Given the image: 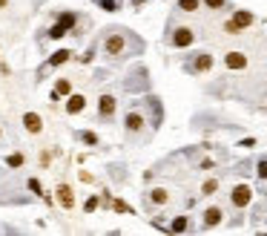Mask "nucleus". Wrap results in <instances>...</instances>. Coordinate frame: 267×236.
Segmentation results:
<instances>
[{
  "label": "nucleus",
  "instance_id": "1",
  "mask_svg": "<svg viewBox=\"0 0 267 236\" xmlns=\"http://www.w3.org/2000/svg\"><path fill=\"white\" fill-rule=\"evenodd\" d=\"M253 23H256L253 12H247V9H236V12H233V17L224 23V32H227V35H241L244 29H250Z\"/></svg>",
  "mask_w": 267,
  "mask_h": 236
},
{
  "label": "nucleus",
  "instance_id": "2",
  "mask_svg": "<svg viewBox=\"0 0 267 236\" xmlns=\"http://www.w3.org/2000/svg\"><path fill=\"white\" fill-rule=\"evenodd\" d=\"M213 64H216V61H213L210 52H193L187 58V64H184V69H187L190 75H204V72L213 69Z\"/></svg>",
  "mask_w": 267,
  "mask_h": 236
},
{
  "label": "nucleus",
  "instance_id": "3",
  "mask_svg": "<svg viewBox=\"0 0 267 236\" xmlns=\"http://www.w3.org/2000/svg\"><path fill=\"white\" fill-rule=\"evenodd\" d=\"M104 52L109 58H124V52H127V35H124V29L109 32L107 41H104Z\"/></svg>",
  "mask_w": 267,
  "mask_h": 236
},
{
  "label": "nucleus",
  "instance_id": "4",
  "mask_svg": "<svg viewBox=\"0 0 267 236\" xmlns=\"http://www.w3.org/2000/svg\"><path fill=\"white\" fill-rule=\"evenodd\" d=\"M167 41H170V46H175V49H187V46L195 44V32L190 29V26H175Z\"/></svg>",
  "mask_w": 267,
  "mask_h": 236
},
{
  "label": "nucleus",
  "instance_id": "5",
  "mask_svg": "<svg viewBox=\"0 0 267 236\" xmlns=\"http://www.w3.org/2000/svg\"><path fill=\"white\" fill-rule=\"evenodd\" d=\"M250 202H253V187L250 185H236L230 190V205L236 207V210H244Z\"/></svg>",
  "mask_w": 267,
  "mask_h": 236
},
{
  "label": "nucleus",
  "instance_id": "6",
  "mask_svg": "<svg viewBox=\"0 0 267 236\" xmlns=\"http://www.w3.org/2000/svg\"><path fill=\"white\" fill-rule=\"evenodd\" d=\"M144 124H147L144 112L135 110V107H132V110L124 115V130H127V135H138L141 130H144Z\"/></svg>",
  "mask_w": 267,
  "mask_h": 236
},
{
  "label": "nucleus",
  "instance_id": "7",
  "mask_svg": "<svg viewBox=\"0 0 267 236\" xmlns=\"http://www.w3.org/2000/svg\"><path fill=\"white\" fill-rule=\"evenodd\" d=\"M115 112H118L115 95H101V98H98V118H101V121H109V118H115Z\"/></svg>",
  "mask_w": 267,
  "mask_h": 236
},
{
  "label": "nucleus",
  "instance_id": "8",
  "mask_svg": "<svg viewBox=\"0 0 267 236\" xmlns=\"http://www.w3.org/2000/svg\"><path fill=\"white\" fill-rule=\"evenodd\" d=\"M221 222H224V210H221V207H216V205H213V207H207V210L201 213V228H204V230L218 228Z\"/></svg>",
  "mask_w": 267,
  "mask_h": 236
},
{
  "label": "nucleus",
  "instance_id": "9",
  "mask_svg": "<svg viewBox=\"0 0 267 236\" xmlns=\"http://www.w3.org/2000/svg\"><path fill=\"white\" fill-rule=\"evenodd\" d=\"M224 67L233 69V72H241V69H247V55L244 52H227L224 55Z\"/></svg>",
  "mask_w": 267,
  "mask_h": 236
},
{
  "label": "nucleus",
  "instance_id": "10",
  "mask_svg": "<svg viewBox=\"0 0 267 236\" xmlns=\"http://www.w3.org/2000/svg\"><path fill=\"white\" fill-rule=\"evenodd\" d=\"M147 202H150L152 207L167 205V202H170V190H167V187H152V190L147 193Z\"/></svg>",
  "mask_w": 267,
  "mask_h": 236
},
{
  "label": "nucleus",
  "instance_id": "11",
  "mask_svg": "<svg viewBox=\"0 0 267 236\" xmlns=\"http://www.w3.org/2000/svg\"><path fill=\"white\" fill-rule=\"evenodd\" d=\"M23 127H26L32 135H37L44 130V118L37 115V112H26V115H23Z\"/></svg>",
  "mask_w": 267,
  "mask_h": 236
},
{
  "label": "nucleus",
  "instance_id": "12",
  "mask_svg": "<svg viewBox=\"0 0 267 236\" xmlns=\"http://www.w3.org/2000/svg\"><path fill=\"white\" fill-rule=\"evenodd\" d=\"M84 107H87L84 95H66V115H78V112H84Z\"/></svg>",
  "mask_w": 267,
  "mask_h": 236
},
{
  "label": "nucleus",
  "instance_id": "13",
  "mask_svg": "<svg viewBox=\"0 0 267 236\" xmlns=\"http://www.w3.org/2000/svg\"><path fill=\"white\" fill-rule=\"evenodd\" d=\"M55 17H58V23H64L72 35H80V32H78V15H75V12H58Z\"/></svg>",
  "mask_w": 267,
  "mask_h": 236
},
{
  "label": "nucleus",
  "instance_id": "14",
  "mask_svg": "<svg viewBox=\"0 0 267 236\" xmlns=\"http://www.w3.org/2000/svg\"><path fill=\"white\" fill-rule=\"evenodd\" d=\"M58 202L64 207H75V196H72V187H69V185H60L58 187Z\"/></svg>",
  "mask_w": 267,
  "mask_h": 236
},
{
  "label": "nucleus",
  "instance_id": "15",
  "mask_svg": "<svg viewBox=\"0 0 267 236\" xmlns=\"http://www.w3.org/2000/svg\"><path fill=\"white\" fill-rule=\"evenodd\" d=\"M184 230H190V216H175L170 222V233H184Z\"/></svg>",
  "mask_w": 267,
  "mask_h": 236
},
{
  "label": "nucleus",
  "instance_id": "16",
  "mask_svg": "<svg viewBox=\"0 0 267 236\" xmlns=\"http://www.w3.org/2000/svg\"><path fill=\"white\" fill-rule=\"evenodd\" d=\"M66 61H72V52H69V49H58L49 58V67H60V64H66Z\"/></svg>",
  "mask_w": 267,
  "mask_h": 236
},
{
  "label": "nucleus",
  "instance_id": "17",
  "mask_svg": "<svg viewBox=\"0 0 267 236\" xmlns=\"http://www.w3.org/2000/svg\"><path fill=\"white\" fill-rule=\"evenodd\" d=\"M55 92H58L60 98L72 95V81H69V78H58V81H55Z\"/></svg>",
  "mask_w": 267,
  "mask_h": 236
},
{
  "label": "nucleus",
  "instance_id": "18",
  "mask_svg": "<svg viewBox=\"0 0 267 236\" xmlns=\"http://www.w3.org/2000/svg\"><path fill=\"white\" fill-rule=\"evenodd\" d=\"M23 164H26V155H23V153H12V155H6V167L17 170V167H23Z\"/></svg>",
  "mask_w": 267,
  "mask_h": 236
},
{
  "label": "nucleus",
  "instance_id": "19",
  "mask_svg": "<svg viewBox=\"0 0 267 236\" xmlns=\"http://www.w3.org/2000/svg\"><path fill=\"white\" fill-rule=\"evenodd\" d=\"M95 6H101L104 12H118L121 9V0H92Z\"/></svg>",
  "mask_w": 267,
  "mask_h": 236
},
{
  "label": "nucleus",
  "instance_id": "20",
  "mask_svg": "<svg viewBox=\"0 0 267 236\" xmlns=\"http://www.w3.org/2000/svg\"><path fill=\"white\" fill-rule=\"evenodd\" d=\"M178 9L181 12H198V9H201V0H178Z\"/></svg>",
  "mask_w": 267,
  "mask_h": 236
},
{
  "label": "nucleus",
  "instance_id": "21",
  "mask_svg": "<svg viewBox=\"0 0 267 236\" xmlns=\"http://www.w3.org/2000/svg\"><path fill=\"white\" fill-rule=\"evenodd\" d=\"M216 190H218V179H207L201 185V196H213Z\"/></svg>",
  "mask_w": 267,
  "mask_h": 236
},
{
  "label": "nucleus",
  "instance_id": "22",
  "mask_svg": "<svg viewBox=\"0 0 267 236\" xmlns=\"http://www.w3.org/2000/svg\"><path fill=\"white\" fill-rule=\"evenodd\" d=\"M256 179H259V182H267V159H259V162H256Z\"/></svg>",
  "mask_w": 267,
  "mask_h": 236
},
{
  "label": "nucleus",
  "instance_id": "23",
  "mask_svg": "<svg viewBox=\"0 0 267 236\" xmlns=\"http://www.w3.org/2000/svg\"><path fill=\"white\" fill-rule=\"evenodd\" d=\"M66 32H69V29H66L64 23H55V26L49 29V37H52V41H60V37H64Z\"/></svg>",
  "mask_w": 267,
  "mask_h": 236
},
{
  "label": "nucleus",
  "instance_id": "24",
  "mask_svg": "<svg viewBox=\"0 0 267 236\" xmlns=\"http://www.w3.org/2000/svg\"><path fill=\"white\" fill-rule=\"evenodd\" d=\"M80 141H84V144H89V147H95V144H98V135L89 133V130H84V133H80Z\"/></svg>",
  "mask_w": 267,
  "mask_h": 236
},
{
  "label": "nucleus",
  "instance_id": "25",
  "mask_svg": "<svg viewBox=\"0 0 267 236\" xmlns=\"http://www.w3.org/2000/svg\"><path fill=\"white\" fill-rule=\"evenodd\" d=\"M204 6L213 9V12H218V9H227V0H204Z\"/></svg>",
  "mask_w": 267,
  "mask_h": 236
},
{
  "label": "nucleus",
  "instance_id": "26",
  "mask_svg": "<svg viewBox=\"0 0 267 236\" xmlns=\"http://www.w3.org/2000/svg\"><path fill=\"white\" fill-rule=\"evenodd\" d=\"M112 207H115L118 213H132V207L127 205V202H121V199H115V202H112Z\"/></svg>",
  "mask_w": 267,
  "mask_h": 236
},
{
  "label": "nucleus",
  "instance_id": "27",
  "mask_svg": "<svg viewBox=\"0 0 267 236\" xmlns=\"http://www.w3.org/2000/svg\"><path fill=\"white\" fill-rule=\"evenodd\" d=\"M29 190L35 193V196H44V187H40V182H37V179H29Z\"/></svg>",
  "mask_w": 267,
  "mask_h": 236
},
{
  "label": "nucleus",
  "instance_id": "28",
  "mask_svg": "<svg viewBox=\"0 0 267 236\" xmlns=\"http://www.w3.org/2000/svg\"><path fill=\"white\" fill-rule=\"evenodd\" d=\"M95 207H98V196H89V199L84 202V210H87V213H92Z\"/></svg>",
  "mask_w": 267,
  "mask_h": 236
},
{
  "label": "nucleus",
  "instance_id": "29",
  "mask_svg": "<svg viewBox=\"0 0 267 236\" xmlns=\"http://www.w3.org/2000/svg\"><path fill=\"white\" fill-rule=\"evenodd\" d=\"M238 147H244V150L256 147V139H241V141H238Z\"/></svg>",
  "mask_w": 267,
  "mask_h": 236
},
{
  "label": "nucleus",
  "instance_id": "30",
  "mask_svg": "<svg viewBox=\"0 0 267 236\" xmlns=\"http://www.w3.org/2000/svg\"><path fill=\"white\" fill-rule=\"evenodd\" d=\"M198 167H201V170H216V162H213V159H204Z\"/></svg>",
  "mask_w": 267,
  "mask_h": 236
},
{
  "label": "nucleus",
  "instance_id": "31",
  "mask_svg": "<svg viewBox=\"0 0 267 236\" xmlns=\"http://www.w3.org/2000/svg\"><path fill=\"white\" fill-rule=\"evenodd\" d=\"M80 64H89V61H92V49H89V52H84V55H80Z\"/></svg>",
  "mask_w": 267,
  "mask_h": 236
},
{
  "label": "nucleus",
  "instance_id": "32",
  "mask_svg": "<svg viewBox=\"0 0 267 236\" xmlns=\"http://www.w3.org/2000/svg\"><path fill=\"white\" fill-rule=\"evenodd\" d=\"M144 3H147V0H132V6H135V9H141Z\"/></svg>",
  "mask_w": 267,
  "mask_h": 236
},
{
  "label": "nucleus",
  "instance_id": "33",
  "mask_svg": "<svg viewBox=\"0 0 267 236\" xmlns=\"http://www.w3.org/2000/svg\"><path fill=\"white\" fill-rule=\"evenodd\" d=\"M9 6V0H0V9H6Z\"/></svg>",
  "mask_w": 267,
  "mask_h": 236
},
{
  "label": "nucleus",
  "instance_id": "34",
  "mask_svg": "<svg viewBox=\"0 0 267 236\" xmlns=\"http://www.w3.org/2000/svg\"><path fill=\"white\" fill-rule=\"evenodd\" d=\"M264 199H267V190H264Z\"/></svg>",
  "mask_w": 267,
  "mask_h": 236
},
{
  "label": "nucleus",
  "instance_id": "35",
  "mask_svg": "<svg viewBox=\"0 0 267 236\" xmlns=\"http://www.w3.org/2000/svg\"><path fill=\"white\" fill-rule=\"evenodd\" d=\"M0 135H3V130H0Z\"/></svg>",
  "mask_w": 267,
  "mask_h": 236
}]
</instances>
